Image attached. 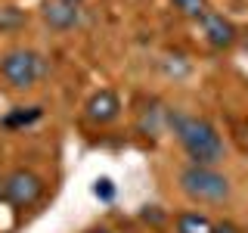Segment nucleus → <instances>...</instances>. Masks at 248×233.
I'll return each instance as SVG.
<instances>
[{
	"instance_id": "1",
	"label": "nucleus",
	"mask_w": 248,
	"mask_h": 233,
	"mask_svg": "<svg viewBox=\"0 0 248 233\" xmlns=\"http://www.w3.org/2000/svg\"><path fill=\"white\" fill-rule=\"evenodd\" d=\"M170 128H174L186 155L192 159V165L211 168L223 159V140L208 118H199V115H170Z\"/></svg>"
},
{
	"instance_id": "2",
	"label": "nucleus",
	"mask_w": 248,
	"mask_h": 233,
	"mask_svg": "<svg viewBox=\"0 0 248 233\" xmlns=\"http://www.w3.org/2000/svg\"><path fill=\"white\" fill-rule=\"evenodd\" d=\"M180 190L196 202H223L230 196V181L214 168L189 165L180 171Z\"/></svg>"
},
{
	"instance_id": "3",
	"label": "nucleus",
	"mask_w": 248,
	"mask_h": 233,
	"mask_svg": "<svg viewBox=\"0 0 248 233\" xmlns=\"http://www.w3.org/2000/svg\"><path fill=\"white\" fill-rule=\"evenodd\" d=\"M0 75L6 78V84H13V87L22 90V87H31V84L44 75V62L31 50H10L0 59Z\"/></svg>"
},
{
	"instance_id": "4",
	"label": "nucleus",
	"mask_w": 248,
	"mask_h": 233,
	"mask_svg": "<svg viewBox=\"0 0 248 233\" xmlns=\"http://www.w3.org/2000/svg\"><path fill=\"white\" fill-rule=\"evenodd\" d=\"M41 193H44V181L34 174V171H28V168H16L13 174L3 181V196L16 208L34 205V202L41 199Z\"/></svg>"
},
{
	"instance_id": "5",
	"label": "nucleus",
	"mask_w": 248,
	"mask_h": 233,
	"mask_svg": "<svg viewBox=\"0 0 248 233\" xmlns=\"http://www.w3.org/2000/svg\"><path fill=\"white\" fill-rule=\"evenodd\" d=\"M202 31H205V41L214 47V50H227V47L236 44V37H239V31L236 25L227 19L223 13H214V10H208L205 16H202Z\"/></svg>"
},
{
	"instance_id": "6",
	"label": "nucleus",
	"mask_w": 248,
	"mask_h": 233,
	"mask_svg": "<svg viewBox=\"0 0 248 233\" xmlns=\"http://www.w3.org/2000/svg\"><path fill=\"white\" fill-rule=\"evenodd\" d=\"M41 13H44V22L56 31H72L81 22V6H72L65 0H44Z\"/></svg>"
},
{
	"instance_id": "7",
	"label": "nucleus",
	"mask_w": 248,
	"mask_h": 233,
	"mask_svg": "<svg viewBox=\"0 0 248 233\" xmlns=\"http://www.w3.org/2000/svg\"><path fill=\"white\" fill-rule=\"evenodd\" d=\"M84 109H87V118L93 124H108L121 115V100H118V93H112V90H96L87 100Z\"/></svg>"
},
{
	"instance_id": "8",
	"label": "nucleus",
	"mask_w": 248,
	"mask_h": 233,
	"mask_svg": "<svg viewBox=\"0 0 248 233\" xmlns=\"http://www.w3.org/2000/svg\"><path fill=\"white\" fill-rule=\"evenodd\" d=\"M177 233H214V224L202 212H183L177 215Z\"/></svg>"
},
{
	"instance_id": "9",
	"label": "nucleus",
	"mask_w": 248,
	"mask_h": 233,
	"mask_svg": "<svg viewBox=\"0 0 248 233\" xmlns=\"http://www.w3.org/2000/svg\"><path fill=\"white\" fill-rule=\"evenodd\" d=\"M174 3V10L180 13V16H186V19H202L211 6H208V0H170Z\"/></svg>"
},
{
	"instance_id": "10",
	"label": "nucleus",
	"mask_w": 248,
	"mask_h": 233,
	"mask_svg": "<svg viewBox=\"0 0 248 233\" xmlns=\"http://www.w3.org/2000/svg\"><path fill=\"white\" fill-rule=\"evenodd\" d=\"M25 25V13L19 6H0V31H19Z\"/></svg>"
},
{
	"instance_id": "11",
	"label": "nucleus",
	"mask_w": 248,
	"mask_h": 233,
	"mask_svg": "<svg viewBox=\"0 0 248 233\" xmlns=\"http://www.w3.org/2000/svg\"><path fill=\"white\" fill-rule=\"evenodd\" d=\"M37 118H41V109H37V106H31L28 112L19 109V112H13V115L3 118V128H19V124H28V121H37Z\"/></svg>"
},
{
	"instance_id": "12",
	"label": "nucleus",
	"mask_w": 248,
	"mask_h": 233,
	"mask_svg": "<svg viewBox=\"0 0 248 233\" xmlns=\"http://www.w3.org/2000/svg\"><path fill=\"white\" fill-rule=\"evenodd\" d=\"M93 196H99V199H112L115 196V183L112 181H108V177H99V181L96 183H93Z\"/></svg>"
},
{
	"instance_id": "13",
	"label": "nucleus",
	"mask_w": 248,
	"mask_h": 233,
	"mask_svg": "<svg viewBox=\"0 0 248 233\" xmlns=\"http://www.w3.org/2000/svg\"><path fill=\"white\" fill-rule=\"evenodd\" d=\"M214 233H242V227H236L232 221H217L214 224Z\"/></svg>"
},
{
	"instance_id": "14",
	"label": "nucleus",
	"mask_w": 248,
	"mask_h": 233,
	"mask_svg": "<svg viewBox=\"0 0 248 233\" xmlns=\"http://www.w3.org/2000/svg\"><path fill=\"white\" fill-rule=\"evenodd\" d=\"M143 217H146V221H161L165 215H161V212H158L155 205H146V208H143Z\"/></svg>"
},
{
	"instance_id": "15",
	"label": "nucleus",
	"mask_w": 248,
	"mask_h": 233,
	"mask_svg": "<svg viewBox=\"0 0 248 233\" xmlns=\"http://www.w3.org/2000/svg\"><path fill=\"white\" fill-rule=\"evenodd\" d=\"M87 233H108L106 227H93V230H87Z\"/></svg>"
},
{
	"instance_id": "16",
	"label": "nucleus",
	"mask_w": 248,
	"mask_h": 233,
	"mask_svg": "<svg viewBox=\"0 0 248 233\" xmlns=\"http://www.w3.org/2000/svg\"><path fill=\"white\" fill-rule=\"evenodd\" d=\"M65 3H72V6H84V0H65Z\"/></svg>"
}]
</instances>
